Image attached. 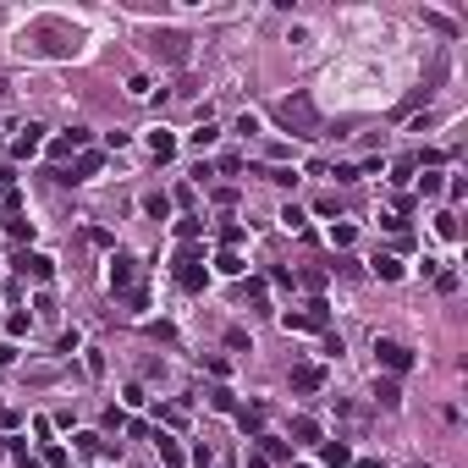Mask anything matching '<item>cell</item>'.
Returning <instances> with one entry per match:
<instances>
[{
  "label": "cell",
  "instance_id": "32",
  "mask_svg": "<svg viewBox=\"0 0 468 468\" xmlns=\"http://www.w3.org/2000/svg\"><path fill=\"white\" fill-rule=\"evenodd\" d=\"M122 298H127V309H133V314L149 309V292H144V287H133V292H122Z\"/></svg>",
  "mask_w": 468,
  "mask_h": 468
},
{
  "label": "cell",
  "instance_id": "36",
  "mask_svg": "<svg viewBox=\"0 0 468 468\" xmlns=\"http://www.w3.org/2000/svg\"><path fill=\"white\" fill-rule=\"evenodd\" d=\"M127 94L133 99H149V78H127Z\"/></svg>",
  "mask_w": 468,
  "mask_h": 468
},
{
  "label": "cell",
  "instance_id": "38",
  "mask_svg": "<svg viewBox=\"0 0 468 468\" xmlns=\"http://www.w3.org/2000/svg\"><path fill=\"white\" fill-rule=\"evenodd\" d=\"M6 94H11V88H6V78H0V99H6Z\"/></svg>",
  "mask_w": 468,
  "mask_h": 468
},
{
  "label": "cell",
  "instance_id": "33",
  "mask_svg": "<svg viewBox=\"0 0 468 468\" xmlns=\"http://www.w3.org/2000/svg\"><path fill=\"white\" fill-rule=\"evenodd\" d=\"M435 232H441V237H458V215H452V210H441V215H435Z\"/></svg>",
  "mask_w": 468,
  "mask_h": 468
},
{
  "label": "cell",
  "instance_id": "28",
  "mask_svg": "<svg viewBox=\"0 0 468 468\" xmlns=\"http://www.w3.org/2000/svg\"><path fill=\"white\" fill-rule=\"evenodd\" d=\"M413 171H419V165H413V155L396 160V165H391V182H396V187H408V182H413Z\"/></svg>",
  "mask_w": 468,
  "mask_h": 468
},
{
  "label": "cell",
  "instance_id": "27",
  "mask_svg": "<svg viewBox=\"0 0 468 468\" xmlns=\"http://www.w3.org/2000/svg\"><path fill=\"white\" fill-rule=\"evenodd\" d=\"M6 452H11V458H17V468H44V458H33V452H28V446H22V441H11V446H6Z\"/></svg>",
  "mask_w": 468,
  "mask_h": 468
},
{
  "label": "cell",
  "instance_id": "14",
  "mask_svg": "<svg viewBox=\"0 0 468 468\" xmlns=\"http://www.w3.org/2000/svg\"><path fill=\"white\" fill-rule=\"evenodd\" d=\"M149 155H155V160H171V155H176V138H171L165 127H155V133H149Z\"/></svg>",
  "mask_w": 468,
  "mask_h": 468
},
{
  "label": "cell",
  "instance_id": "3",
  "mask_svg": "<svg viewBox=\"0 0 468 468\" xmlns=\"http://www.w3.org/2000/svg\"><path fill=\"white\" fill-rule=\"evenodd\" d=\"M375 364L396 381V375L413 369V347H408V342H391V336H375Z\"/></svg>",
  "mask_w": 468,
  "mask_h": 468
},
{
  "label": "cell",
  "instance_id": "21",
  "mask_svg": "<svg viewBox=\"0 0 468 468\" xmlns=\"http://www.w3.org/2000/svg\"><path fill=\"white\" fill-rule=\"evenodd\" d=\"M375 276H381V281H402V259L381 253V259H375Z\"/></svg>",
  "mask_w": 468,
  "mask_h": 468
},
{
  "label": "cell",
  "instance_id": "16",
  "mask_svg": "<svg viewBox=\"0 0 468 468\" xmlns=\"http://www.w3.org/2000/svg\"><path fill=\"white\" fill-rule=\"evenodd\" d=\"M375 402H381V408H396V402H402V386H396V381H375Z\"/></svg>",
  "mask_w": 468,
  "mask_h": 468
},
{
  "label": "cell",
  "instance_id": "40",
  "mask_svg": "<svg viewBox=\"0 0 468 468\" xmlns=\"http://www.w3.org/2000/svg\"><path fill=\"white\" fill-rule=\"evenodd\" d=\"M419 468H435V463H419Z\"/></svg>",
  "mask_w": 468,
  "mask_h": 468
},
{
  "label": "cell",
  "instance_id": "1",
  "mask_svg": "<svg viewBox=\"0 0 468 468\" xmlns=\"http://www.w3.org/2000/svg\"><path fill=\"white\" fill-rule=\"evenodd\" d=\"M276 122H281L292 138H319V133H325V122H319V110H314L309 94H287V99H276Z\"/></svg>",
  "mask_w": 468,
  "mask_h": 468
},
{
  "label": "cell",
  "instance_id": "7",
  "mask_svg": "<svg viewBox=\"0 0 468 468\" xmlns=\"http://www.w3.org/2000/svg\"><path fill=\"white\" fill-rule=\"evenodd\" d=\"M44 144V127L39 122H28V127H17V138H11V160H28L33 149Z\"/></svg>",
  "mask_w": 468,
  "mask_h": 468
},
{
  "label": "cell",
  "instance_id": "26",
  "mask_svg": "<svg viewBox=\"0 0 468 468\" xmlns=\"http://www.w3.org/2000/svg\"><path fill=\"white\" fill-rule=\"evenodd\" d=\"M215 270H221V276H242V270H248V265H242V259H237V248H226V253H221V259H215Z\"/></svg>",
  "mask_w": 468,
  "mask_h": 468
},
{
  "label": "cell",
  "instance_id": "18",
  "mask_svg": "<svg viewBox=\"0 0 468 468\" xmlns=\"http://www.w3.org/2000/svg\"><path fill=\"white\" fill-rule=\"evenodd\" d=\"M155 446H160V463L165 468H182V446H176L171 435H155Z\"/></svg>",
  "mask_w": 468,
  "mask_h": 468
},
{
  "label": "cell",
  "instance_id": "2",
  "mask_svg": "<svg viewBox=\"0 0 468 468\" xmlns=\"http://www.w3.org/2000/svg\"><path fill=\"white\" fill-rule=\"evenodd\" d=\"M144 44H149V56L171 61V67H182V61H187V44H193V39H187L182 28H155V33L144 39Z\"/></svg>",
  "mask_w": 468,
  "mask_h": 468
},
{
  "label": "cell",
  "instance_id": "30",
  "mask_svg": "<svg viewBox=\"0 0 468 468\" xmlns=\"http://www.w3.org/2000/svg\"><path fill=\"white\" fill-rule=\"evenodd\" d=\"M424 22H430V28H435V33H446V39H452V33H458V22H446V17H441V11H424Z\"/></svg>",
  "mask_w": 468,
  "mask_h": 468
},
{
  "label": "cell",
  "instance_id": "37",
  "mask_svg": "<svg viewBox=\"0 0 468 468\" xmlns=\"http://www.w3.org/2000/svg\"><path fill=\"white\" fill-rule=\"evenodd\" d=\"M226 347H237V353L248 347V331H242V325H232V331H226Z\"/></svg>",
  "mask_w": 468,
  "mask_h": 468
},
{
  "label": "cell",
  "instance_id": "12",
  "mask_svg": "<svg viewBox=\"0 0 468 468\" xmlns=\"http://www.w3.org/2000/svg\"><path fill=\"white\" fill-rule=\"evenodd\" d=\"M78 452L83 458H116V441H105V435H78Z\"/></svg>",
  "mask_w": 468,
  "mask_h": 468
},
{
  "label": "cell",
  "instance_id": "11",
  "mask_svg": "<svg viewBox=\"0 0 468 468\" xmlns=\"http://www.w3.org/2000/svg\"><path fill=\"white\" fill-rule=\"evenodd\" d=\"M237 430L259 441V435H265V408H259V402H253V408H237Z\"/></svg>",
  "mask_w": 468,
  "mask_h": 468
},
{
  "label": "cell",
  "instance_id": "5",
  "mask_svg": "<svg viewBox=\"0 0 468 468\" xmlns=\"http://www.w3.org/2000/svg\"><path fill=\"white\" fill-rule=\"evenodd\" d=\"M138 287V259L133 253H110V292H133Z\"/></svg>",
  "mask_w": 468,
  "mask_h": 468
},
{
  "label": "cell",
  "instance_id": "17",
  "mask_svg": "<svg viewBox=\"0 0 468 468\" xmlns=\"http://www.w3.org/2000/svg\"><path fill=\"white\" fill-rule=\"evenodd\" d=\"M292 435H298L303 446H319V424H314V419H303V413L292 419Z\"/></svg>",
  "mask_w": 468,
  "mask_h": 468
},
{
  "label": "cell",
  "instance_id": "31",
  "mask_svg": "<svg viewBox=\"0 0 468 468\" xmlns=\"http://www.w3.org/2000/svg\"><path fill=\"white\" fill-rule=\"evenodd\" d=\"M232 133H242V138H253V133H259V116H253V110H242V116H237V127Z\"/></svg>",
  "mask_w": 468,
  "mask_h": 468
},
{
  "label": "cell",
  "instance_id": "35",
  "mask_svg": "<svg viewBox=\"0 0 468 468\" xmlns=\"http://www.w3.org/2000/svg\"><path fill=\"white\" fill-rule=\"evenodd\" d=\"M242 298H248V303L259 309V303H265V281H248V287H242Z\"/></svg>",
  "mask_w": 468,
  "mask_h": 468
},
{
  "label": "cell",
  "instance_id": "9",
  "mask_svg": "<svg viewBox=\"0 0 468 468\" xmlns=\"http://www.w3.org/2000/svg\"><path fill=\"white\" fill-rule=\"evenodd\" d=\"M319 386H325V369H319V364H298V369H292V391L309 396V391H319Z\"/></svg>",
  "mask_w": 468,
  "mask_h": 468
},
{
  "label": "cell",
  "instance_id": "19",
  "mask_svg": "<svg viewBox=\"0 0 468 468\" xmlns=\"http://www.w3.org/2000/svg\"><path fill=\"white\" fill-rule=\"evenodd\" d=\"M259 176L276 182V187H292V182H298V171H287V165H259Z\"/></svg>",
  "mask_w": 468,
  "mask_h": 468
},
{
  "label": "cell",
  "instance_id": "8",
  "mask_svg": "<svg viewBox=\"0 0 468 468\" xmlns=\"http://www.w3.org/2000/svg\"><path fill=\"white\" fill-rule=\"evenodd\" d=\"M17 270L33 276V281H50V276H56V259H44V253H17Z\"/></svg>",
  "mask_w": 468,
  "mask_h": 468
},
{
  "label": "cell",
  "instance_id": "15",
  "mask_svg": "<svg viewBox=\"0 0 468 468\" xmlns=\"http://www.w3.org/2000/svg\"><path fill=\"white\" fill-rule=\"evenodd\" d=\"M215 138H221V127H210V122H204V127H193V133H187V149H199V155H204Z\"/></svg>",
  "mask_w": 468,
  "mask_h": 468
},
{
  "label": "cell",
  "instance_id": "34",
  "mask_svg": "<svg viewBox=\"0 0 468 468\" xmlns=\"http://www.w3.org/2000/svg\"><path fill=\"white\" fill-rule=\"evenodd\" d=\"M281 221H287L292 232H303V210H298V204H287V210H281Z\"/></svg>",
  "mask_w": 468,
  "mask_h": 468
},
{
  "label": "cell",
  "instance_id": "13",
  "mask_svg": "<svg viewBox=\"0 0 468 468\" xmlns=\"http://www.w3.org/2000/svg\"><path fill=\"white\" fill-rule=\"evenodd\" d=\"M319 458H325L331 468H347V463H353V452H347V441H319Z\"/></svg>",
  "mask_w": 468,
  "mask_h": 468
},
{
  "label": "cell",
  "instance_id": "22",
  "mask_svg": "<svg viewBox=\"0 0 468 468\" xmlns=\"http://www.w3.org/2000/svg\"><path fill=\"white\" fill-rule=\"evenodd\" d=\"M210 408H215V413H237V396H232V386H215V391H210Z\"/></svg>",
  "mask_w": 468,
  "mask_h": 468
},
{
  "label": "cell",
  "instance_id": "25",
  "mask_svg": "<svg viewBox=\"0 0 468 468\" xmlns=\"http://www.w3.org/2000/svg\"><path fill=\"white\" fill-rule=\"evenodd\" d=\"M144 210H149L155 221H165V215H171V193H149V199H144Z\"/></svg>",
  "mask_w": 468,
  "mask_h": 468
},
{
  "label": "cell",
  "instance_id": "4",
  "mask_svg": "<svg viewBox=\"0 0 468 468\" xmlns=\"http://www.w3.org/2000/svg\"><path fill=\"white\" fill-rule=\"evenodd\" d=\"M281 325H287V331H331V309H325V303L314 298L309 309H298V314H281Z\"/></svg>",
  "mask_w": 468,
  "mask_h": 468
},
{
  "label": "cell",
  "instance_id": "41",
  "mask_svg": "<svg viewBox=\"0 0 468 468\" xmlns=\"http://www.w3.org/2000/svg\"><path fill=\"white\" fill-rule=\"evenodd\" d=\"M0 133H6V122H0Z\"/></svg>",
  "mask_w": 468,
  "mask_h": 468
},
{
  "label": "cell",
  "instance_id": "23",
  "mask_svg": "<svg viewBox=\"0 0 468 468\" xmlns=\"http://www.w3.org/2000/svg\"><path fill=\"white\" fill-rule=\"evenodd\" d=\"M6 232H11L17 242H22V237H33V221H28L22 210H17V215H6Z\"/></svg>",
  "mask_w": 468,
  "mask_h": 468
},
{
  "label": "cell",
  "instance_id": "29",
  "mask_svg": "<svg viewBox=\"0 0 468 468\" xmlns=\"http://www.w3.org/2000/svg\"><path fill=\"white\" fill-rule=\"evenodd\" d=\"M160 419H165L171 430H182V424H187V408H182V402H171V408H160Z\"/></svg>",
  "mask_w": 468,
  "mask_h": 468
},
{
  "label": "cell",
  "instance_id": "20",
  "mask_svg": "<svg viewBox=\"0 0 468 468\" xmlns=\"http://www.w3.org/2000/svg\"><path fill=\"white\" fill-rule=\"evenodd\" d=\"M419 193H424V199H441V193H446V176H441V171H424V176H419Z\"/></svg>",
  "mask_w": 468,
  "mask_h": 468
},
{
  "label": "cell",
  "instance_id": "6",
  "mask_svg": "<svg viewBox=\"0 0 468 468\" xmlns=\"http://www.w3.org/2000/svg\"><path fill=\"white\" fill-rule=\"evenodd\" d=\"M99 165H105V160L94 155V149H83V155H78V165H72V171H61V165H56L50 176H56V182H88V176H99Z\"/></svg>",
  "mask_w": 468,
  "mask_h": 468
},
{
  "label": "cell",
  "instance_id": "24",
  "mask_svg": "<svg viewBox=\"0 0 468 468\" xmlns=\"http://www.w3.org/2000/svg\"><path fill=\"white\" fill-rule=\"evenodd\" d=\"M199 232H204L199 215H182V221H176V237H182V242H199Z\"/></svg>",
  "mask_w": 468,
  "mask_h": 468
},
{
  "label": "cell",
  "instance_id": "10",
  "mask_svg": "<svg viewBox=\"0 0 468 468\" xmlns=\"http://www.w3.org/2000/svg\"><path fill=\"white\" fill-rule=\"evenodd\" d=\"M78 149H88V133H83V127H72V133H61V138H56V144H50V155H56V160L78 155Z\"/></svg>",
  "mask_w": 468,
  "mask_h": 468
},
{
  "label": "cell",
  "instance_id": "39",
  "mask_svg": "<svg viewBox=\"0 0 468 468\" xmlns=\"http://www.w3.org/2000/svg\"><path fill=\"white\" fill-rule=\"evenodd\" d=\"M0 458H6V441H0Z\"/></svg>",
  "mask_w": 468,
  "mask_h": 468
}]
</instances>
